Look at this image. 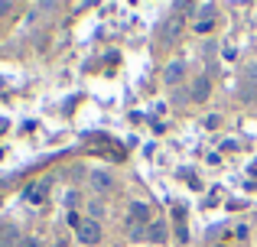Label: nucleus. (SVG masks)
I'll list each match as a JSON object with an SVG mask.
<instances>
[{
	"label": "nucleus",
	"instance_id": "nucleus-1",
	"mask_svg": "<svg viewBox=\"0 0 257 247\" xmlns=\"http://www.w3.org/2000/svg\"><path fill=\"white\" fill-rule=\"evenodd\" d=\"M75 241L78 247H94V244H101V221H82V228L75 231Z\"/></svg>",
	"mask_w": 257,
	"mask_h": 247
},
{
	"label": "nucleus",
	"instance_id": "nucleus-2",
	"mask_svg": "<svg viewBox=\"0 0 257 247\" xmlns=\"http://www.w3.org/2000/svg\"><path fill=\"white\" fill-rule=\"evenodd\" d=\"M208 95H212V78L208 75H195L192 85H189V98H192V101H205Z\"/></svg>",
	"mask_w": 257,
	"mask_h": 247
},
{
	"label": "nucleus",
	"instance_id": "nucleus-3",
	"mask_svg": "<svg viewBox=\"0 0 257 247\" xmlns=\"http://www.w3.org/2000/svg\"><path fill=\"white\" fill-rule=\"evenodd\" d=\"M179 36H182V20H179V17H170L163 26H160V39H163L166 46H173Z\"/></svg>",
	"mask_w": 257,
	"mask_h": 247
},
{
	"label": "nucleus",
	"instance_id": "nucleus-4",
	"mask_svg": "<svg viewBox=\"0 0 257 247\" xmlns=\"http://www.w3.org/2000/svg\"><path fill=\"white\" fill-rule=\"evenodd\" d=\"M46 195H49V179H39V182L26 185V192H23V198H26V202H33V205L46 202Z\"/></svg>",
	"mask_w": 257,
	"mask_h": 247
},
{
	"label": "nucleus",
	"instance_id": "nucleus-5",
	"mask_svg": "<svg viewBox=\"0 0 257 247\" xmlns=\"http://www.w3.org/2000/svg\"><path fill=\"white\" fill-rule=\"evenodd\" d=\"M88 182H91L94 192H111V189H114V176H111L107 169H94L91 176H88Z\"/></svg>",
	"mask_w": 257,
	"mask_h": 247
},
{
	"label": "nucleus",
	"instance_id": "nucleus-6",
	"mask_svg": "<svg viewBox=\"0 0 257 247\" xmlns=\"http://www.w3.org/2000/svg\"><path fill=\"white\" fill-rule=\"evenodd\" d=\"M182 78H186V62H179V59H176V62L166 65V72H163V85L176 88V85H179Z\"/></svg>",
	"mask_w": 257,
	"mask_h": 247
},
{
	"label": "nucleus",
	"instance_id": "nucleus-7",
	"mask_svg": "<svg viewBox=\"0 0 257 247\" xmlns=\"http://www.w3.org/2000/svg\"><path fill=\"white\" fill-rule=\"evenodd\" d=\"M150 205L147 202H131V224H137V228H144V224H150Z\"/></svg>",
	"mask_w": 257,
	"mask_h": 247
},
{
	"label": "nucleus",
	"instance_id": "nucleus-8",
	"mask_svg": "<svg viewBox=\"0 0 257 247\" xmlns=\"http://www.w3.org/2000/svg\"><path fill=\"white\" fill-rule=\"evenodd\" d=\"M23 241V234L17 231V224H4V231H0V247H20Z\"/></svg>",
	"mask_w": 257,
	"mask_h": 247
},
{
	"label": "nucleus",
	"instance_id": "nucleus-9",
	"mask_svg": "<svg viewBox=\"0 0 257 247\" xmlns=\"http://www.w3.org/2000/svg\"><path fill=\"white\" fill-rule=\"evenodd\" d=\"M186 10L202 17V23H208V17H215V4H195V7H186Z\"/></svg>",
	"mask_w": 257,
	"mask_h": 247
},
{
	"label": "nucleus",
	"instance_id": "nucleus-10",
	"mask_svg": "<svg viewBox=\"0 0 257 247\" xmlns=\"http://www.w3.org/2000/svg\"><path fill=\"white\" fill-rule=\"evenodd\" d=\"M147 234H150V241H166V224L163 221H150L147 224Z\"/></svg>",
	"mask_w": 257,
	"mask_h": 247
},
{
	"label": "nucleus",
	"instance_id": "nucleus-11",
	"mask_svg": "<svg viewBox=\"0 0 257 247\" xmlns=\"http://www.w3.org/2000/svg\"><path fill=\"white\" fill-rule=\"evenodd\" d=\"M88 215H91V221H101V218L107 215L104 202H88Z\"/></svg>",
	"mask_w": 257,
	"mask_h": 247
},
{
	"label": "nucleus",
	"instance_id": "nucleus-12",
	"mask_svg": "<svg viewBox=\"0 0 257 247\" xmlns=\"http://www.w3.org/2000/svg\"><path fill=\"white\" fill-rule=\"evenodd\" d=\"M202 127H205V130H218V127H221V114H208V117H202Z\"/></svg>",
	"mask_w": 257,
	"mask_h": 247
},
{
	"label": "nucleus",
	"instance_id": "nucleus-13",
	"mask_svg": "<svg viewBox=\"0 0 257 247\" xmlns=\"http://www.w3.org/2000/svg\"><path fill=\"white\" fill-rule=\"evenodd\" d=\"M20 247H43V241H39L36 234H26L23 241H20Z\"/></svg>",
	"mask_w": 257,
	"mask_h": 247
},
{
	"label": "nucleus",
	"instance_id": "nucleus-14",
	"mask_svg": "<svg viewBox=\"0 0 257 247\" xmlns=\"http://www.w3.org/2000/svg\"><path fill=\"white\" fill-rule=\"evenodd\" d=\"M69 228H75V231H78V228H82V215H78V211H75V208H72V211H69Z\"/></svg>",
	"mask_w": 257,
	"mask_h": 247
}]
</instances>
